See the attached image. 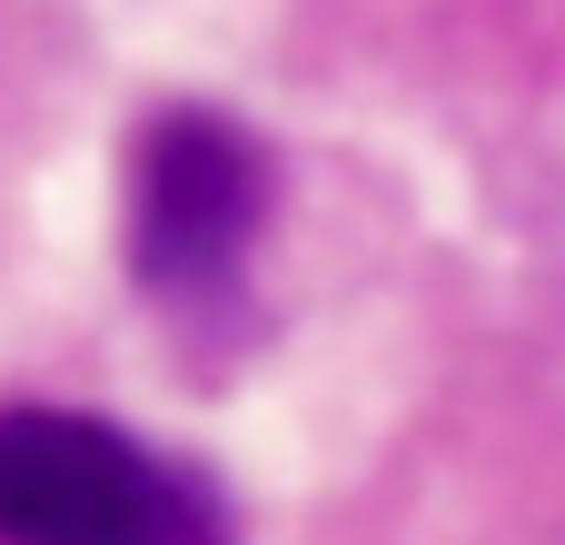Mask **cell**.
Instances as JSON below:
<instances>
[{"instance_id":"cell-1","label":"cell","mask_w":565,"mask_h":545,"mask_svg":"<svg viewBox=\"0 0 565 545\" xmlns=\"http://www.w3.org/2000/svg\"><path fill=\"white\" fill-rule=\"evenodd\" d=\"M268 149L228 109H149L129 129V278L189 338H248V268L268 238Z\"/></svg>"},{"instance_id":"cell-2","label":"cell","mask_w":565,"mask_h":545,"mask_svg":"<svg viewBox=\"0 0 565 545\" xmlns=\"http://www.w3.org/2000/svg\"><path fill=\"white\" fill-rule=\"evenodd\" d=\"M0 545H228V506L109 417L0 407Z\"/></svg>"}]
</instances>
